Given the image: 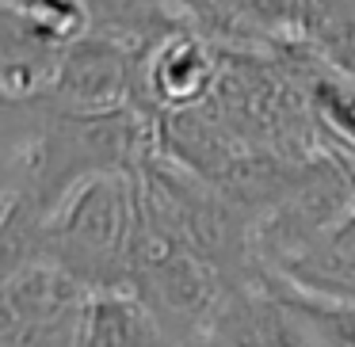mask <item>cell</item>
<instances>
[{
  "mask_svg": "<svg viewBox=\"0 0 355 347\" xmlns=\"http://www.w3.org/2000/svg\"><path fill=\"white\" fill-rule=\"evenodd\" d=\"M191 347H329L309 313L256 271Z\"/></svg>",
  "mask_w": 355,
  "mask_h": 347,
  "instance_id": "5b68a950",
  "label": "cell"
},
{
  "mask_svg": "<svg viewBox=\"0 0 355 347\" xmlns=\"http://www.w3.org/2000/svg\"><path fill=\"white\" fill-rule=\"evenodd\" d=\"M77 347H176L130 290H92Z\"/></svg>",
  "mask_w": 355,
  "mask_h": 347,
  "instance_id": "8992f818",
  "label": "cell"
},
{
  "mask_svg": "<svg viewBox=\"0 0 355 347\" xmlns=\"http://www.w3.org/2000/svg\"><path fill=\"white\" fill-rule=\"evenodd\" d=\"M141 54L146 50L126 39L88 31L73 46H65L50 84L35 100L65 115L141 111Z\"/></svg>",
  "mask_w": 355,
  "mask_h": 347,
  "instance_id": "3957f363",
  "label": "cell"
},
{
  "mask_svg": "<svg viewBox=\"0 0 355 347\" xmlns=\"http://www.w3.org/2000/svg\"><path fill=\"white\" fill-rule=\"evenodd\" d=\"M157 153L146 111L65 115L42 100H4V260L16 256L54 210L85 184L138 172Z\"/></svg>",
  "mask_w": 355,
  "mask_h": 347,
  "instance_id": "6da1fadb",
  "label": "cell"
},
{
  "mask_svg": "<svg viewBox=\"0 0 355 347\" xmlns=\"http://www.w3.org/2000/svg\"><path fill=\"white\" fill-rule=\"evenodd\" d=\"M92 290L42 260L4 267L0 347H77Z\"/></svg>",
  "mask_w": 355,
  "mask_h": 347,
  "instance_id": "277c9868",
  "label": "cell"
},
{
  "mask_svg": "<svg viewBox=\"0 0 355 347\" xmlns=\"http://www.w3.org/2000/svg\"><path fill=\"white\" fill-rule=\"evenodd\" d=\"M138 172L100 176L73 191L35 237L4 260V267L19 260H42L88 290H126L141 206Z\"/></svg>",
  "mask_w": 355,
  "mask_h": 347,
  "instance_id": "7a4b0ae2",
  "label": "cell"
}]
</instances>
